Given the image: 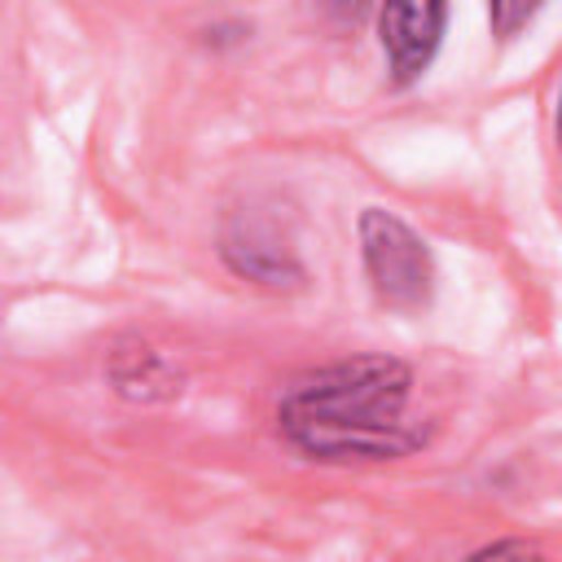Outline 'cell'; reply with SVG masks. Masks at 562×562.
<instances>
[{
  "instance_id": "3",
  "label": "cell",
  "mask_w": 562,
  "mask_h": 562,
  "mask_svg": "<svg viewBox=\"0 0 562 562\" xmlns=\"http://www.w3.org/2000/svg\"><path fill=\"white\" fill-rule=\"evenodd\" d=\"M443 22H448V4H386L378 9V40H382V53H386V70H391V83H413L439 40H443Z\"/></svg>"
},
{
  "instance_id": "6",
  "label": "cell",
  "mask_w": 562,
  "mask_h": 562,
  "mask_svg": "<svg viewBox=\"0 0 562 562\" xmlns=\"http://www.w3.org/2000/svg\"><path fill=\"white\" fill-rule=\"evenodd\" d=\"M522 18H531V9H492V22H501V31H509Z\"/></svg>"
},
{
  "instance_id": "1",
  "label": "cell",
  "mask_w": 562,
  "mask_h": 562,
  "mask_svg": "<svg viewBox=\"0 0 562 562\" xmlns=\"http://www.w3.org/2000/svg\"><path fill=\"white\" fill-rule=\"evenodd\" d=\"M408 391L404 360L351 356L294 378L277 400V426L316 461H391L426 439L408 422Z\"/></svg>"
},
{
  "instance_id": "4",
  "label": "cell",
  "mask_w": 562,
  "mask_h": 562,
  "mask_svg": "<svg viewBox=\"0 0 562 562\" xmlns=\"http://www.w3.org/2000/svg\"><path fill=\"white\" fill-rule=\"evenodd\" d=\"M224 259L237 277H250L259 285H294L303 272L290 255V246L259 220H237L228 233H224Z\"/></svg>"
},
{
  "instance_id": "5",
  "label": "cell",
  "mask_w": 562,
  "mask_h": 562,
  "mask_svg": "<svg viewBox=\"0 0 562 562\" xmlns=\"http://www.w3.org/2000/svg\"><path fill=\"white\" fill-rule=\"evenodd\" d=\"M470 562H549L540 549H531V544H522V540H501V544H487V549H479Z\"/></svg>"
},
{
  "instance_id": "7",
  "label": "cell",
  "mask_w": 562,
  "mask_h": 562,
  "mask_svg": "<svg viewBox=\"0 0 562 562\" xmlns=\"http://www.w3.org/2000/svg\"><path fill=\"white\" fill-rule=\"evenodd\" d=\"M558 145H562V101H558Z\"/></svg>"
},
{
  "instance_id": "2",
  "label": "cell",
  "mask_w": 562,
  "mask_h": 562,
  "mask_svg": "<svg viewBox=\"0 0 562 562\" xmlns=\"http://www.w3.org/2000/svg\"><path fill=\"white\" fill-rule=\"evenodd\" d=\"M360 255H364V272L373 281V294L386 307L413 312V307L430 303V290H435L430 250L400 215L369 206L360 215Z\"/></svg>"
}]
</instances>
